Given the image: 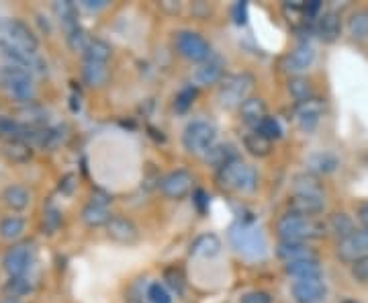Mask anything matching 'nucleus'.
<instances>
[{
	"label": "nucleus",
	"mask_w": 368,
	"mask_h": 303,
	"mask_svg": "<svg viewBox=\"0 0 368 303\" xmlns=\"http://www.w3.org/2000/svg\"><path fill=\"white\" fill-rule=\"evenodd\" d=\"M215 125L209 123V121L198 119V121H191L186 125V130L182 133V144H184V148L191 152V154L205 156L207 152L215 146Z\"/></svg>",
	"instance_id": "0eeeda50"
},
{
	"label": "nucleus",
	"mask_w": 368,
	"mask_h": 303,
	"mask_svg": "<svg viewBox=\"0 0 368 303\" xmlns=\"http://www.w3.org/2000/svg\"><path fill=\"white\" fill-rule=\"evenodd\" d=\"M31 197H29V191L21 187V185H11L2 191V203L13 209V211H21L29 205Z\"/></svg>",
	"instance_id": "a878e982"
},
{
	"label": "nucleus",
	"mask_w": 368,
	"mask_h": 303,
	"mask_svg": "<svg viewBox=\"0 0 368 303\" xmlns=\"http://www.w3.org/2000/svg\"><path fill=\"white\" fill-rule=\"evenodd\" d=\"M21 115L25 117V125H31V128H44L47 119V111L39 105H29L27 109H23Z\"/></svg>",
	"instance_id": "58836bf2"
},
{
	"label": "nucleus",
	"mask_w": 368,
	"mask_h": 303,
	"mask_svg": "<svg viewBox=\"0 0 368 303\" xmlns=\"http://www.w3.org/2000/svg\"><path fill=\"white\" fill-rule=\"evenodd\" d=\"M217 183L221 189L234 193H252L258 185V174L250 164L241 162L238 158L227 166H223L221 171H217Z\"/></svg>",
	"instance_id": "20e7f679"
},
{
	"label": "nucleus",
	"mask_w": 368,
	"mask_h": 303,
	"mask_svg": "<svg viewBox=\"0 0 368 303\" xmlns=\"http://www.w3.org/2000/svg\"><path fill=\"white\" fill-rule=\"evenodd\" d=\"M229 242L236 252L250 260H260L266 256V238L260 228L250 221H236L229 228Z\"/></svg>",
	"instance_id": "f257e3e1"
},
{
	"label": "nucleus",
	"mask_w": 368,
	"mask_h": 303,
	"mask_svg": "<svg viewBox=\"0 0 368 303\" xmlns=\"http://www.w3.org/2000/svg\"><path fill=\"white\" fill-rule=\"evenodd\" d=\"M239 115H241V121H243V123L256 128L262 119L266 117V103H264L262 99L250 97V99L239 107Z\"/></svg>",
	"instance_id": "393cba45"
},
{
	"label": "nucleus",
	"mask_w": 368,
	"mask_h": 303,
	"mask_svg": "<svg viewBox=\"0 0 368 303\" xmlns=\"http://www.w3.org/2000/svg\"><path fill=\"white\" fill-rule=\"evenodd\" d=\"M160 6H162L164 11H168V13H178V11H180V4H178V2H172V0H164V2H160Z\"/></svg>",
	"instance_id": "864d4df0"
},
{
	"label": "nucleus",
	"mask_w": 368,
	"mask_h": 303,
	"mask_svg": "<svg viewBox=\"0 0 368 303\" xmlns=\"http://www.w3.org/2000/svg\"><path fill=\"white\" fill-rule=\"evenodd\" d=\"M221 252V240L217 234H201L191 244V254L201 259H213Z\"/></svg>",
	"instance_id": "aec40b11"
},
{
	"label": "nucleus",
	"mask_w": 368,
	"mask_h": 303,
	"mask_svg": "<svg viewBox=\"0 0 368 303\" xmlns=\"http://www.w3.org/2000/svg\"><path fill=\"white\" fill-rule=\"evenodd\" d=\"M0 88L13 101L31 103V99L35 94L33 74L23 70L19 66H0Z\"/></svg>",
	"instance_id": "7ed1b4c3"
},
{
	"label": "nucleus",
	"mask_w": 368,
	"mask_h": 303,
	"mask_svg": "<svg viewBox=\"0 0 368 303\" xmlns=\"http://www.w3.org/2000/svg\"><path fill=\"white\" fill-rule=\"evenodd\" d=\"M272 297L266 291H250L241 297V303H270Z\"/></svg>",
	"instance_id": "de8ad7c7"
},
{
	"label": "nucleus",
	"mask_w": 368,
	"mask_h": 303,
	"mask_svg": "<svg viewBox=\"0 0 368 303\" xmlns=\"http://www.w3.org/2000/svg\"><path fill=\"white\" fill-rule=\"evenodd\" d=\"M338 256L344 262H356L368 256V230H356L352 236L342 240L338 244Z\"/></svg>",
	"instance_id": "ddd939ff"
},
{
	"label": "nucleus",
	"mask_w": 368,
	"mask_h": 303,
	"mask_svg": "<svg viewBox=\"0 0 368 303\" xmlns=\"http://www.w3.org/2000/svg\"><path fill=\"white\" fill-rule=\"evenodd\" d=\"M286 209L288 214L301 217H315L319 216L325 209L324 197H311V195H293L286 201Z\"/></svg>",
	"instance_id": "4468645a"
},
{
	"label": "nucleus",
	"mask_w": 368,
	"mask_h": 303,
	"mask_svg": "<svg viewBox=\"0 0 368 303\" xmlns=\"http://www.w3.org/2000/svg\"><path fill=\"white\" fill-rule=\"evenodd\" d=\"M0 44L17 47V49L27 51V54H37V49H39L37 35L29 29V25L17 21V19L0 21Z\"/></svg>",
	"instance_id": "423d86ee"
},
{
	"label": "nucleus",
	"mask_w": 368,
	"mask_h": 303,
	"mask_svg": "<svg viewBox=\"0 0 368 303\" xmlns=\"http://www.w3.org/2000/svg\"><path fill=\"white\" fill-rule=\"evenodd\" d=\"M0 303H21L19 299H11V297H6V299H2Z\"/></svg>",
	"instance_id": "5fc2aeb1"
},
{
	"label": "nucleus",
	"mask_w": 368,
	"mask_h": 303,
	"mask_svg": "<svg viewBox=\"0 0 368 303\" xmlns=\"http://www.w3.org/2000/svg\"><path fill=\"white\" fill-rule=\"evenodd\" d=\"M82 221L90 225V228H99L103 223H108L110 221V216H108L107 207H99V205H87L82 209Z\"/></svg>",
	"instance_id": "c9c22d12"
},
{
	"label": "nucleus",
	"mask_w": 368,
	"mask_h": 303,
	"mask_svg": "<svg viewBox=\"0 0 368 303\" xmlns=\"http://www.w3.org/2000/svg\"><path fill=\"white\" fill-rule=\"evenodd\" d=\"M0 135H2V133H0Z\"/></svg>",
	"instance_id": "4d7b16f0"
},
{
	"label": "nucleus",
	"mask_w": 368,
	"mask_h": 303,
	"mask_svg": "<svg viewBox=\"0 0 368 303\" xmlns=\"http://www.w3.org/2000/svg\"><path fill=\"white\" fill-rule=\"evenodd\" d=\"M317 35L324 44H334L342 35V19L338 13H324L317 21Z\"/></svg>",
	"instance_id": "6ab92c4d"
},
{
	"label": "nucleus",
	"mask_w": 368,
	"mask_h": 303,
	"mask_svg": "<svg viewBox=\"0 0 368 303\" xmlns=\"http://www.w3.org/2000/svg\"><path fill=\"white\" fill-rule=\"evenodd\" d=\"M327 230H329L336 238L340 240V242L346 240L348 236H352V234L356 232L352 217L346 216V214H334V216L329 217V221H327Z\"/></svg>",
	"instance_id": "bb28decb"
},
{
	"label": "nucleus",
	"mask_w": 368,
	"mask_h": 303,
	"mask_svg": "<svg viewBox=\"0 0 368 303\" xmlns=\"http://www.w3.org/2000/svg\"><path fill=\"white\" fill-rule=\"evenodd\" d=\"M313 62H315V49L311 45L301 44L284 58V70L291 74H301L307 68H311Z\"/></svg>",
	"instance_id": "f3484780"
},
{
	"label": "nucleus",
	"mask_w": 368,
	"mask_h": 303,
	"mask_svg": "<svg viewBox=\"0 0 368 303\" xmlns=\"http://www.w3.org/2000/svg\"><path fill=\"white\" fill-rule=\"evenodd\" d=\"M60 223H62V214H60V211H58L56 207H49V209H45V214H44L45 234H53V232H58Z\"/></svg>",
	"instance_id": "37998d69"
},
{
	"label": "nucleus",
	"mask_w": 368,
	"mask_h": 303,
	"mask_svg": "<svg viewBox=\"0 0 368 303\" xmlns=\"http://www.w3.org/2000/svg\"><path fill=\"white\" fill-rule=\"evenodd\" d=\"M358 219H360V223L364 225V230H368V201L358 207Z\"/></svg>",
	"instance_id": "603ef678"
},
{
	"label": "nucleus",
	"mask_w": 368,
	"mask_h": 303,
	"mask_svg": "<svg viewBox=\"0 0 368 303\" xmlns=\"http://www.w3.org/2000/svg\"><path fill=\"white\" fill-rule=\"evenodd\" d=\"M293 189L295 195H311V197H324V189L319 178L313 173H301L293 178Z\"/></svg>",
	"instance_id": "5701e85b"
},
{
	"label": "nucleus",
	"mask_w": 368,
	"mask_h": 303,
	"mask_svg": "<svg viewBox=\"0 0 368 303\" xmlns=\"http://www.w3.org/2000/svg\"><path fill=\"white\" fill-rule=\"evenodd\" d=\"M338 166H340V160L331 152H317V154H313V156L307 158V168L311 173L329 174L334 173Z\"/></svg>",
	"instance_id": "b1692460"
},
{
	"label": "nucleus",
	"mask_w": 368,
	"mask_h": 303,
	"mask_svg": "<svg viewBox=\"0 0 368 303\" xmlns=\"http://www.w3.org/2000/svg\"><path fill=\"white\" fill-rule=\"evenodd\" d=\"M293 115H295V121H297L299 130L305 131V133H311L319 125V121L324 117V103L313 97L305 103H297Z\"/></svg>",
	"instance_id": "9d476101"
},
{
	"label": "nucleus",
	"mask_w": 368,
	"mask_h": 303,
	"mask_svg": "<svg viewBox=\"0 0 368 303\" xmlns=\"http://www.w3.org/2000/svg\"><path fill=\"white\" fill-rule=\"evenodd\" d=\"M286 90H288V94H291L297 103H305V101L313 99V88H311V82H309L307 78H301V76L288 78Z\"/></svg>",
	"instance_id": "72a5a7b5"
},
{
	"label": "nucleus",
	"mask_w": 368,
	"mask_h": 303,
	"mask_svg": "<svg viewBox=\"0 0 368 303\" xmlns=\"http://www.w3.org/2000/svg\"><path fill=\"white\" fill-rule=\"evenodd\" d=\"M196 85L201 87H209V85H217L219 80H223V62L219 58H209L207 62L198 66L193 74Z\"/></svg>",
	"instance_id": "a211bd4d"
},
{
	"label": "nucleus",
	"mask_w": 368,
	"mask_h": 303,
	"mask_svg": "<svg viewBox=\"0 0 368 303\" xmlns=\"http://www.w3.org/2000/svg\"><path fill=\"white\" fill-rule=\"evenodd\" d=\"M164 281L168 283V287L176 291V293H182L184 291V285H186V279H184V273L182 268L178 266H168L164 271Z\"/></svg>",
	"instance_id": "ea45409f"
},
{
	"label": "nucleus",
	"mask_w": 368,
	"mask_h": 303,
	"mask_svg": "<svg viewBox=\"0 0 368 303\" xmlns=\"http://www.w3.org/2000/svg\"><path fill=\"white\" fill-rule=\"evenodd\" d=\"M74 187H76V176L74 174H65L64 178L60 180V191L64 195H70L74 191Z\"/></svg>",
	"instance_id": "09e8293b"
},
{
	"label": "nucleus",
	"mask_w": 368,
	"mask_h": 303,
	"mask_svg": "<svg viewBox=\"0 0 368 303\" xmlns=\"http://www.w3.org/2000/svg\"><path fill=\"white\" fill-rule=\"evenodd\" d=\"M90 39H92V37H88V33L80 25H78L76 29L68 31V44H70V47H72L74 51H84L87 45L90 44Z\"/></svg>",
	"instance_id": "a19ab883"
},
{
	"label": "nucleus",
	"mask_w": 368,
	"mask_h": 303,
	"mask_svg": "<svg viewBox=\"0 0 368 303\" xmlns=\"http://www.w3.org/2000/svg\"><path fill=\"white\" fill-rule=\"evenodd\" d=\"M231 17H234L236 25H246V23H248V4H246V2L234 4V8H231Z\"/></svg>",
	"instance_id": "49530a36"
},
{
	"label": "nucleus",
	"mask_w": 368,
	"mask_h": 303,
	"mask_svg": "<svg viewBox=\"0 0 368 303\" xmlns=\"http://www.w3.org/2000/svg\"><path fill=\"white\" fill-rule=\"evenodd\" d=\"M193 174L189 171H172L160 180V191L168 199H184L193 191Z\"/></svg>",
	"instance_id": "f8f14e48"
},
{
	"label": "nucleus",
	"mask_w": 368,
	"mask_h": 303,
	"mask_svg": "<svg viewBox=\"0 0 368 303\" xmlns=\"http://www.w3.org/2000/svg\"><path fill=\"white\" fill-rule=\"evenodd\" d=\"M82 6L88 11H101L107 6V0H82Z\"/></svg>",
	"instance_id": "3c124183"
},
{
	"label": "nucleus",
	"mask_w": 368,
	"mask_h": 303,
	"mask_svg": "<svg viewBox=\"0 0 368 303\" xmlns=\"http://www.w3.org/2000/svg\"><path fill=\"white\" fill-rule=\"evenodd\" d=\"M252 88H254V76L252 74H248V72L231 74V76H225L221 80L219 90H217V99H219L221 107H241L250 99Z\"/></svg>",
	"instance_id": "39448f33"
},
{
	"label": "nucleus",
	"mask_w": 368,
	"mask_h": 303,
	"mask_svg": "<svg viewBox=\"0 0 368 303\" xmlns=\"http://www.w3.org/2000/svg\"><path fill=\"white\" fill-rule=\"evenodd\" d=\"M286 275L299 279H311V277H322V264L319 260H299V262H288L284 264Z\"/></svg>",
	"instance_id": "4be33fe9"
},
{
	"label": "nucleus",
	"mask_w": 368,
	"mask_h": 303,
	"mask_svg": "<svg viewBox=\"0 0 368 303\" xmlns=\"http://www.w3.org/2000/svg\"><path fill=\"white\" fill-rule=\"evenodd\" d=\"M256 131L260 133L262 137H266L268 142H274V140H281L282 137V128L281 123H279V119L268 117V115L256 125Z\"/></svg>",
	"instance_id": "e433bc0d"
},
{
	"label": "nucleus",
	"mask_w": 368,
	"mask_h": 303,
	"mask_svg": "<svg viewBox=\"0 0 368 303\" xmlns=\"http://www.w3.org/2000/svg\"><path fill=\"white\" fill-rule=\"evenodd\" d=\"M342 303H356V302H352V299H346V302H342Z\"/></svg>",
	"instance_id": "6e6d98bb"
},
{
	"label": "nucleus",
	"mask_w": 368,
	"mask_h": 303,
	"mask_svg": "<svg viewBox=\"0 0 368 303\" xmlns=\"http://www.w3.org/2000/svg\"><path fill=\"white\" fill-rule=\"evenodd\" d=\"M31 262H33V250H31V246L29 244H17V246H13L4 254L2 266L8 273V277H23L29 271Z\"/></svg>",
	"instance_id": "9b49d317"
},
{
	"label": "nucleus",
	"mask_w": 368,
	"mask_h": 303,
	"mask_svg": "<svg viewBox=\"0 0 368 303\" xmlns=\"http://www.w3.org/2000/svg\"><path fill=\"white\" fill-rule=\"evenodd\" d=\"M31 289H33L31 283L27 281L25 277H11V279L6 281V285H4V293H6V297H11V299H19L23 295H27Z\"/></svg>",
	"instance_id": "4c0bfd02"
},
{
	"label": "nucleus",
	"mask_w": 368,
	"mask_h": 303,
	"mask_svg": "<svg viewBox=\"0 0 368 303\" xmlns=\"http://www.w3.org/2000/svg\"><path fill=\"white\" fill-rule=\"evenodd\" d=\"M277 256L282 262H299V260H315L317 252L307 242H281L277 246Z\"/></svg>",
	"instance_id": "dca6fc26"
},
{
	"label": "nucleus",
	"mask_w": 368,
	"mask_h": 303,
	"mask_svg": "<svg viewBox=\"0 0 368 303\" xmlns=\"http://www.w3.org/2000/svg\"><path fill=\"white\" fill-rule=\"evenodd\" d=\"M53 13L56 17L62 21V25L65 27V33L76 29L78 27V15H76V6L68 0H62V2H53Z\"/></svg>",
	"instance_id": "2f4dec72"
},
{
	"label": "nucleus",
	"mask_w": 368,
	"mask_h": 303,
	"mask_svg": "<svg viewBox=\"0 0 368 303\" xmlns=\"http://www.w3.org/2000/svg\"><path fill=\"white\" fill-rule=\"evenodd\" d=\"M243 148L256 158H266L272 152V142L262 137L258 131H250L243 135Z\"/></svg>",
	"instance_id": "cd10ccee"
},
{
	"label": "nucleus",
	"mask_w": 368,
	"mask_h": 303,
	"mask_svg": "<svg viewBox=\"0 0 368 303\" xmlns=\"http://www.w3.org/2000/svg\"><path fill=\"white\" fill-rule=\"evenodd\" d=\"M2 154H4V156L11 160V162H15V164H23V162L31 160L33 150H31V146H29V144H25V142H21V140H13V142L4 144Z\"/></svg>",
	"instance_id": "c85d7f7f"
},
{
	"label": "nucleus",
	"mask_w": 368,
	"mask_h": 303,
	"mask_svg": "<svg viewBox=\"0 0 368 303\" xmlns=\"http://www.w3.org/2000/svg\"><path fill=\"white\" fill-rule=\"evenodd\" d=\"M327 225L317 221L315 217H301L286 214L277 221V234L282 242H307L322 238Z\"/></svg>",
	"instance_id": "f03ea898"
},
{
	"label": "nucleus",
	"mask_w": 368,
	"mask_h": 303,
	"mask_svg": "<svg viewBox=\"0 0 368 303\" xmlns=\"http://www.w3.org/2000/svg\"><path fill=\"white\" fill-rule=\"evenodd\" d=\"M348 31L356 42H364L368 39V8L356 11L350 21H348Z\"/></svg>",
	"instance_id": "c756f323"
},
{
	"label": "nucleus",
	"mask_w": 368,
	"mask_h": 303,
	"mask_svg": "<svg viewBox=\"0 0 368 303\" xmlns=\"http://www.w3.org/2000/svg\"><path fill=\"white\" fill-rule=\"evenodd\" d=\"M174 44H176L178 54L182 58L191 60V62H201L203 64V62H207L211 58V45H209V42L203 35L195 33V31H180V33H176Z\"/></svg>",
	"instance_id": "6e6552de"
},
{
	"label": "nucleus",
	"mask_w": 368,
	"mask_h": 303,
	"mask_svg": "<svg viewBox=\"0 0 368 303\" xmlns=\"http://www.w3.org/2000/svg\"><path fill=\"white\" fill-rule=\"evenodd\" d=\"M196 99V90L193 87L189 88H182L178 94H176V101H174V109L178 111V113H184V111H189V107L195 103Z\"/></svg>",
	"instance_id": "79ce46f5"
},
{
	"label": "nucleus",
	"mask_w": 368,
	"mask_h": 303,
	"mask_svg": "<svg viewBox=\"0 0 368 303\" xmlns=\"http://www.w3.org/2000/svg\"><path fill=\"white\" fill-rule=\"evenodd\" d=\"M23 232H25V219L23 217L8 216L0 221V238L2 240L13 242V240L21 238Z\"/></svg>",
	"instance_id": "f704fd0d"
},
{
	"label": "nucleus",
	"mask_w": 368,
	"mask_h": 303,
	"mask_svg": "<svg viewBox=\"0 0 368 303\" xmlns=\"http://www.w3.org/2000/svg\"><path fill=\"white\" fill-rule=\"evenodd\" d=\"M291 293L295 303H322L327 295V287L322 277H311L293 283Z\"/></svg>",
	"instance_id": "1a4fd4ad"
},
{
	"label": "nucleus",
	"mask_w": 368,
	"mask_h": 303,
	"mask_svg": "<svg viewBox=\"0 0 368 303\" xmlns=\"http://www.w3.org/2000/svg\"><path fill=\"white\" fill-rule=\"evenodd\" d=\"M107 234L108 238L119 244H135L139 240L137 225L125 217H110V221L107 223Z\"/></svg>",
	"instance_id": "2eb2a0df"
},
{
	"label": "nucleus",
	"mask_w": 368,
	"mask_h": 303,
	"mask_svg": "<svg viewBox=\"0 0 368 303\" xmlns=\"http://www.w3.org/2000/svg\"><path fill=\"white\" fill-rule=\"evenodd\" d=\"M148 297L152 303H172L170 293L160 285V283H152L150 289H148Z\"/></svg>",
	"instance_id": "c03bdc74"
},
{
	"label": "nucleus",
	"mask_w": 368,
	"mask_h": 303,
	"mask_svg": "<svg viewBox=\"0 0 368 303\" xmlns=\"http://www.w3.org/2000/svg\"><path fill=\"white\" fill-rule=\"evenodd\" d=\"M234 160H238V150L231 144H215L211 150L205 154V162L215 166L217 171H221L223 166H227Z\"/></svg>",
	"instance_id": "412c9836"
},
{
	"label": "nucleus",
	"mask_w": 368,
	"mask_h": 303,
	"mask_svg": "<svg viewBox=\"0 0 368 303\" xmlns=\"http://www.w3.org/2000/svg\"><path fill=\"white\" fill-rule=\"evenodd\" d=\"M107 203H110V197L103 191H92V205H99V207H105Z\"/></svg>",
	"instance_id": "8fccbe9b"
},
{
	"label": "nucleus",
	"mask_w": 368,
	"mask_h": 303,
	"mask_svg": "<svg viewBox=\"0 0 368 303\" xmlns=\"http://www.w3.org/2000/svg\"><path fill=\"white\" fill-rule=\"evenodd\" d=\"M110 45L103 39H90V44L87 45L84 54V62H99V64H107V60L110 58Z\"/></svg>",
	"instance_id": "7c9ffc66"
},
{
	"label": "nucleus",
	"mask_w": 368,
	"mask_h": 303,
	"mask_svg": "<svg viewBox=\"0 0 368 303\" xmlns=\"http://www.w3.org/2000/svg\"><path fill=\"white\" fill-rule=\"evenodd\" d=\"M82 76L90 87H101L105 85L108 78L107 64H99V62H84L82 66Z\"/></svg>",
	"instance_id": "473e14b6"
},
{
	"label": "nucleus",
	"mask_w": 368,
	"mask_h": 303,
	"mask_svg": "<svg viewBox=\"0 0 368 303\" xmlns=\"http://www.w3.org/2000/svg\"><path fill=\"white\" fill-rule=\"evenodd\" d=\"M352 277L358 283H368V256L352 262Z\"/></svg>",
	"instance_id": "a18cd8bd"
}]
</instances>
